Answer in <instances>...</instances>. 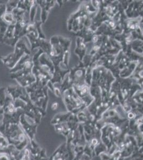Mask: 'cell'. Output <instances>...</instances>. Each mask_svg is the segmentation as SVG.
<instances>
[{"instance_id": "cell-7", "label": "cell", "mask_w": 143, "mask_h": 160, "mask_svg": "<svg viewBox=\"0 0 143 160\" xmlns=\"http://www.w3.org/2000/svg\"><path fill=\"white\" fill-rule=\"evenodd\" d=\"M2 21L8 25H15L17 21L12 12H6L2 17Z\"/></svg>"}, {"instance_id": "cell-18", "label": "cell", "mask_w": 143, "mask_h": 160, "mask_svg": "<svg viewBox=\"0 0 143 160\" xmlns=\"http://www.w3.org/2000/svg\"><path fill=\"white\" fill-rule=\"evenodd\" d=\"M3 108H2V107H1V106H0V115H2V117H3Z\"/></svg>"}, {"instance_id": "cell-20", "label": "cell", "mask_w": 143, "mask_h": 160, "mask_svg": "<svg viewBox=\"0 0 143 160\" xmlns=\"http://www.w3.org/2000/svg\"><path fill=\"white\" fill-rule=\"evenodd\" d=\"M31 160H34V159H33V157L32 158H31Z\"/></svg>"}, {"instance_id": "cell-11", "label": "cell", "mask_w": 143, "mask_h": 160, "mask_svg": "<svg viewBox=\"0 0 143 160\" xmlns=\"http://www.w3.org/2000/svg\"><path fill=\"white\" fill-rule=\"evenodd\" d=\"M38 4H35L34 6H32L31 8L30 11H29V20L31 23L34 22L35 17L36 16V12L38 10Z\"/></svg>"}, {"instance_id": "cell-8", "label": "cell", "mask_w": 143, "mask_h": 160, "mask_svg": "<svg viewBox=\"0 0 143 160\" xmlns=\"http://www.w3.org/2000/svg\"><path fill=\"white\" fill-rule=\"evenodd\" d=\"M15 25H9L4 35L3 43L15 37Z\"/></svg>"}, {"instance_id": "cell-1", "label": "cell", "mask_w": 143, "mask_h": 160, "mask_svg": "<svg viewBox=\"0 0 143 160\" xmlns=\"http://www.w3.org/2000/svg\"><path fill=\"white\" fill-rule=\"evenodd\" d=\"M0 131L7 139L9 144L14 146L19 151L24 149L29 144V138L19 123L4 124L2 122Z\"/></svg>"}, {"instance_id": "cell-3", "label": "cell", "mask_w": 143, "mask_h": 160, "mask_svg": "<svg viewBox=\"0 0 143 160\" xmlns=\"http://www.w3.org/2000/svg\"><path fill=\"white\" fill-rule=\"evenodd\" d=\"M10 78L15 79L19 86L24 88H26L36 82V78L32 72H27L24 71L10 73Z\"/></svg>"}, {"instance_id": "cell-12", "label": "cell", "mask_w": 143, "mask_h": 160, "mask_svg": "<svg viewBox=\"0 0 143 160\" xmlns=\"http://www.w3.org/2000/svg\"><path fill=\"white\" fill-rule=\"evenodd\" d=\"M35 26H36V29L38 31V38L40 39H46L45 38V35L44 34L41 28V25H42V22L41 21H36L34 22Z\"/></svg>"}, {"instance_id": "cell-2", "label": "cell", "mask_w": 143, "mask_h": 160, "mask_svg": "<svg viewBox=\"0 0 143 160\" xmlns=\"http://www.w3.org/2000/svg\"><path fill=\"white\" fill-rule=\"evenodd\" d=\"M19 123L25 131L26 135L29 138V142L36 141L35 136L36 129L38 124L37 123L34 119L27 116L24 113L20 117Z\"/></svg>"}, {"instance_id": "cell-17", "label": "cell", "mask_w": 143, "mask_h": 160, "mask_svg": "<svg viewBox=\"0 0 143 160\" xmlns=\"http://www.w3.org/2000/svg\"><path fill=\"white\" fill-rule=\"evenodd\" d=\"M58 108V103L57 102H54L51 104V108L53 111H56Z\"/></svg>"}, {"instance_id": "cell-19", "label": "cell", "mask_w": 143, "mask_h": 160, "mask_svg": "<svg viewBox=\"0 0 143 160\" xmlns=\"http://www.w3.org/2000/svg\"><path fill=\"white\" fill-rule=\"evenodd\" d=\"M2 4L5 3H4L3 1H0V4Z\"/></svg>"}, {"instance_id": "cell-5", "label": "cell", "mask_w": 143, "mask_h": 160, "mask_svg": "<svg viewBox=\"0 0 143 160\" xmlns=\"http://www.w3.org/2000/svg\"><path fill=\"white\" fill-rule=\"evenodd\" d=\"M66 144H63L58 147L49 158V160H67V152Z\"/></svg>"}, {"instance_id": "cell-9", "label": "cell", "mask_w": 143, "mask_h": 160, "mask_svg": "<svg viewBox=\"0 0 143 160\" xmlns=\"http://www.w3.org/2000/svg\"><path fill=\"white\" fill-rule=\"evenodd\" d=\"M19 1L16 0H10L6 3L7 12H13V11L17 8Z\"/></svg>"}, {"instance_id": "cell-16", "label": "cell", "mask_w": 143, "mask_h": 160, "mask_svg": "<svg viewBox=\"0 0 143 160\" xmlns=\"http://www.w3.org/2000/svg\"><path fill=\"white\" fill-rule=\"evenodd\" d=\"M0 160H15L13 157L6 154L0 155Z\"/></svg>"}, {"instance_id": "cell-15", "label": "cell", "mask_w": 143, "mask_h": 160, "mask_svg": "<svg viewBox=\"0 0 143 160\" xmlns=\"http://www.w3.org/2000/svg\"><path fill=\"white\" fill-rule=\"evenodd\" d=\"M6 12H7L6 4H0V20H2V17Z\"/></svg>"}, {"instance_id": "cell-13", "label": "cell", "mask_w": 143, "mask_h": 160, "mask_svg": "<svg viewBox=\"0 0 143 160\" xmlns=\"http://www.w3.org/2000/svg\"><path fill=\"white\" fill-rule=\"evenodd\" d=\"M49 11L45 9H41V22L42 23H44L47 20L48 17L49 15Z\"/></svg>"}, {"instance_id": "cell-6", "label": "cell", "mask_w": 143, "mask_h": 160, "mask_svg": "<svg viewBox=\"0 0 143 160\" xmlns=\"http://www.w3.org/2000/svg\"><path fill=\"white\" fill-rule=\"evenodd\" d=\"M13 158L15 160H31L32 155L28 146L27 145V147L21 151H18V153Z\"/></svg>"}, {"instance_id": "cell-10", "label": "cell", "mask_w": 143, "mask_h": 160, "mask_svg": "<svg viewBox=\"0 0 143 160\" xmlns=\"http://www.w3.org/2000/svg\"><path fill=\"white\" fill-rule=\"evenodd\" d=\"M7 96V89L5 87L0 88V106L3 108Z\"/></svg>"}, {"instance_id": "cell-14", "label": "cell", "mask_w": 143, "mask_h": 160, "mask_svg": "<svg viewBox=\"0 0 143 160\" xmlns=\"http://www.w3.org/2000/svg\"><path fill=\"white\" fill-rule=\"evenodd\" d=\"M52 92H54V95L57 97H60L62 96V91L61 88L60 87H57L54 84V88Z\"/></svg>"}, {"instance_id": "cell-4", "label": "cell", "mask_w": 143, "mask_h": 160, "mask_svg": "<svg viewBox=\"0 0 143 160\" xmlns=\"http://www.w3.org/2000/svg\"><path fill=\"white\" fill-rule=\"evenodd\" d=\"M7 92L15 101L17 99L19 98L22 96L27 93L25 88L20 86H10L6 88Z\"/></svg>"}]
</instances>
